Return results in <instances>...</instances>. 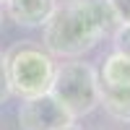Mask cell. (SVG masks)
<instances>
[{
    "label": "cell",
    "instance_id": "cell-1",
    "mask_svg": "<svg viewBox=\"0 0 130 130\" xmlns=\"http://www.w3.org/2000/svg\"><path fill=\"white\" fill-rule=\"evenodd\" d=\"M117 26L109 0H68L42 26V47L52 57H81Z\"/></svg>",
    "mask_w": 130,
    "mask_h": 130
},
{
    "label": "cell",
    "instance_id": "cell-2",
    "mask_svg": "<svg viewBox=\"0 0 130 130\" xmlns=\"http://www.w3.org/2000/svg\"><path fill=\"white\" fill-rule=\"evenodd\" d=\"M5 70L10 94L18 99L47 94L55 78V57L37 42H16L5 52Z\"/></svg>",
    "mask_w": 130,
    "mask_h": 130
},
{
    "label": "cell",
    "instance_id": "cell-3",
    "mask_svg": "<svg viewBox=\"0 0 130 130\" xmlns=\"http://www.w3.org/2000/svg\"><path fill=\"white\" fill-rule=\"evenodd\" d=\"M50 94L68 109L73 120L86 117L99 107V73L81 60L62 62L55 70Z\"/></svg>",
    "mask_w": 130,
    "mask_h": 130
},
{
    "label": "cell",
    "instance_id": "cell-4",
    "mask_svg": "<svg viewBox=\"0 0 130 130\" xmlns=\"http://www.w3.org/2000/svg\"><path fill=\"white\" fill-rule=\"evenodd\" d=\"M70 122H75V120L50 91L31 96V99H21V107H18V127L21 130H57Z\"/></svg>",
    "mask_w": 130,
    "mask_h": 130
},
{
    "label": "cell",
    "instance_id": "cell-5",
    "mask_svg": "<svg viewBox=\"0 0 130 130\" xmlns=\"http://www.w3.org/2000/svg\"><path fill=\"white\" fill-rule=\"evenodd\" d=\"M5 13L10 21H16L18 26L26 29H42L55 13L57 0H3Z\"/></svg>",
    "mask_w": 130,
    "mask_h": 130
},
{
    "label": "cell",
    "instance_id": "cell-6",
    "mask_svg": "<svg viewBox=\"0 0 130 130\" xmlns=\"http://www.w3.org/2000/svg\"><path fill=\"white\" fill-rule=\"evenodd\" d=\"M99 107L120 122H130V86L99 83Z\"/></svg>",
    "mask_w": 130,
    "mask_h": 130
},
{
    "label": "cell",
    "instance_id": "cell-7",
    "mask_svg": "<svg viewBox=\"0 0 130 130\" xmlns=\"http://www.w3.org/2000/svg\"><path fill=\"white\" fill-rule=\"evenodd\" d=\"M99 83L107 86H130V57L112 52L107 55L99 70Z\"/></svg>",
    "mask_w": 130,
    "mask_h": 130
},
{
    "label": "cell",
    "instance_id": "cell-8",
    "mask_svg": "<svg viewBox=\"0 0 130 130\" xmlns=\"http://www.w3.org/2000/svg\"><path fill=\"white\" fill-rule=\"evenodd\" d=\"M112 39H115V52L130 57V24H120L112 31Z\"/></svg>",
    "mask_w": 130,
    "mask_h": 130
},
{
    "label": "cell",
    "instance_id": "cell-9",
    "mask_svg": "<svg viewBox=\"0 0 130 130\" xmlns=\"http://www.w3.org/2000/svg\"><path fill=\"white\" fill-rule=\"evenodd\" d=\"M10 83H8V70H5V52H0V104L10 99Z\"/></svg>",
    "mask_w": 130,
    "mask_h": 130
},
{
    "label": "cell",
    "instance_id": "cell-10",
    "mask_svg": "<svg viewBox=\"0 0 130 130\" xmlns=\"http://www.w3.org/2000/svg\"><path fill=\"white\" fill-rule=\"evenodd\" d=\"M117 16V24H130V0H109Z\"/></svg>",
    "mask_w": 130,
    "mask_h": 130
},
{
    "label": "cell",
    "instance_id": "cell-11",
    "mask_svg": "<svg viewBox=\"0 0 130 130\" xmlns=\"http://www.w3.org/2000/svg\"><path fill=\"white\" fill-rule=\"evenodd\" d=\"M57 130H83V127H78L75 122H70V125H65V127H57Z\"/></svg>",
    "mask_w": 130,
    "mask_h": 130
},
{
    "label": "cell",
    "instance_id": "cell-12",
    "mask_svg": "<svg viewBox=\"0 0 130 130\" xmlns=\"http://www.w3.org/2000/svg\"><path fill=\"white\" fill-rule=\"evenodd\" d=\"M0 24H3V10H0Z\"/></svg>",
    "mask_w": 130,
    "mask_h": 130
},
{
    "label": "cell",
    "instance_id": "cell-13",
    "mask_svg": "<svg viewBox=\"0 0 130 130\" xmlns=\"http://www.w3.org/2000/svg\"><path fill=\"white\" fill-rule=\"evenodd\" d=\"M0 3H3V0H0Z\"/></svg>",
    "mask_w": 130,
    "mask_h": 130
}]
</instances>
